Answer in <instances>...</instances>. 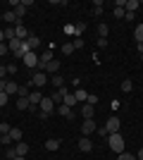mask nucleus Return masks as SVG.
<instances>
[{
  "label": "nucleus",
  "instance_id": "obj_37",
  "mask_svg": "<svg viewBox=\"0 0 143 160\" xmlns=\"http://www.w3.org/2000/svg\"><path fill=\"white\" fill-rule=\"evenodd\" d=\"M117 160H136V155H131V153L124 151V153H119V158H117Z\"/></svg>",
  "mask_w": 143,
  "mask_h": 160
},
{
  "label": "nucleus",
  "instance_id": "obj_24",
  "mask_svg": "<svg viewBox=\"0 0 143 160\" xmlns=\"http://www.w3.org/2000/svg\"><path fill=\"white\" fill-rule=\"evenodd\" d=\"M21 43H24V41H19V38H12V41H7V48H10V50L14 53V50H19V48H21Z\"/></svg>",
  "mask_w": 143,
  "mask_h": 160
},
{
  "label": "nucleus",
  "instance_id": "obj_28",
  "mask_svg": "<svg viewBox=\"0 0 143 160\" xmlns=\"http://www.w3.org/2000/svg\"><path fill=\"white\" fill-rule=\"evenodd\" d=\"M74 98H76V103H79V100H83V103H86V98H88V93H86L83 88H76V91H74Z\"/></svg>",
  "mask_w": 143,
  "mask_h": 160
},
{
  "label": "nucleus",
  "instance_id": "obj_5",
  "mask_svg": "<svg viewBox=\"0 0 143 160\" xmlns=\"http://www.w3.org/2000/svg\"><path fill=\"white\" fill-rule=\"evenodd\" d=\"M98 132V124L93 120H83L81 122V136H91V134Z\"/></svg>",
  "mask_w": 143,
  "mask_h": 160
},
{
  "label": "nucleus",
  "instance_id": "obj_2",
  "mask_svg": "<svg viewBox=\"0 0 143 160\" xmlns=\"http://www.w3.org/2000/svg\"><path fill=\"white\" fill-rule=\"evenodd\" d=\"M45 84H48V74L41 72V69L34 72V77H31V81H29V86H31V88H41V86H45Z\"/></svg>",
  "mask_w": 143,
  "mask_h": 160
},
{
  "label": "nucleus",
  "instance_id": "obj_13",
  "mask_svg": "<svg viewBox=\"0 0 143 160\" xmlns=\"http://www.w3.org/2000/svg\"><path fill=\"white\" fill-rule=\"evenodd\" d=\"M67 93H69V91H67V88H64V86H62V88H57V91H55V93L50 96V100H53V103H62V100H64V96H67Z\"/></svg>",
  "mask_w": 143,
  "mask_h": 160
},
{
  "label": "nucleus",
  "instance_id": "obj_43",
  "mask_svg": "<svg viewBox=\"0 0 143 160\" xmlns=\"http://www.w3.org/2000/svg\"><path fill=\"white\" fill-rule=\"evenodd\" d=\"M36 115H38V120H48V117H50V112H43V110H38Z\"/></svg>",
  "mask_w": 143,
  "mask_h": 160
},
{
  "label": "nucleus",
  "instance_id": "obj_44",
  "mask_svg": "<svg viewBox=\"0 0 143 160\" xmlns=\"http://www.w3.org/2000/svg\"><path fill=\"white\" fill-rule=\"evenodd\" d=\"M7 50H10V48H7V43H0V55H7Z\"/></svg>",
  "mask_w": 143,
  "mask_h": 160
},
{
  "label": "nucleus",
  "instance_id": "obj_38",
  "mask_svg": "<svg viewBox=\"0 0 143 160\" xmlns=\"http://www.w3.org/2000/svg\"><path fill=\"white\" fill-rule=\"evenodd\" d=\"M86 103H91V105H95V103H98V93H88V98H86Z\"/></svg>",
  "mask_w": 143,
  "mask_h": 160
},
{
  "label": "nucleus",
  "instance_id": "obj_9",
  "mask_svg": "<svg viewBox=\"0 0 143 160\" xmlns=\"http://www.w3.org/2000/svg\"><path fill=\"white\" fill-rule=\"evenodd\" d=\"M12 148H14V158H17V155L26 158V153H29V143H24V141H17Z\"/></svg>",
  "mask_w": 143,
  "mask_h": 160
},
{
  "label": "nucleus",
  "instance_id": "obj_23",
  "mask_svg": "<svg viewBox=\"0 0 143 160\" xmlns=\"http://www.w3.org/2000/svg\"><path fill=\"white\" fill-rule=\"evenodd\" d=\"M12 12H14V17H17V19H21V17H24V14H26V7H24V5H21V0H19V5H17V7H14V10H12Z\"/></svg>",
  "mask_w": 143,
  "mask_h": 160
},
{
  "label": "nucleus",
  "instance_id": "obj_48",
  "mask_svg": "<svg viewBox=\"0 0 143 160\" xmlns=\"http://www.w3.org/2000/svg\"><path fill=\"white\" fill-rule=\"evenodd\" d=\"M136 160H143V148H138V153H136Z\"/></svg>",
  "mask_w": 143,
  "mask_h": 160
},
{
  "label": "nucleus",
  "instance_id": "obj_6",
  "mask_svg": "<svg viewBox=\"0 0 143 160\" xmlns=\"http://www.w3.org/2000/svg\"><path fill=\"white\" fill-rule=\"evenodd\" d=\"M14 36H17V38H19V41H26L29 36H31V33L26 31V27H24L21 22H17V24H14Z\"/></svg>",
  "mask_w": 143,
  "mask_h": 160
},
{
  "label": "nucleus",
  "instance_id": "obj_3",
  "mask_svg": "<svg viewBox=\"0 0 143 160\" xmlns=\"http://www.w3.org/2000/svg\"><path fill=\"white\" fill-rule=\"evenodd\" d=\"M119 127H122V120H119L117 115L107 117V122H105V129H107V134H117V132H119Z\"/></svg>",
  "mask_w": 143,
  "mask_h": 160
},
{
  "label": "nucleus",
  "instance_id": "obj_29",
  "mask_svg": "<svg viewBox=\"0 0 143 160\" xmlns=\"http://www.w3.org/2000/svg\"><path fill=\"white\" fill-rule=\"evenodd\" d=\"M93 14H95V17H100V14H102V0H95V2H93Z\"/></svg>",
  "mask_w": 143,
  "mask_h": 160
},
{
  "label": "nucleus",
  "instance_id": "obj_41",
  "mask_svg": "<svg viewBox=\"0 0 143 160\" xmlns=\"http://www.w3.org/2000/svg\"><path fill=\"white\" fill-rule=\"evenodd\" d=\"M98 48L105 50V48H107V38H98Z\"/></svg>",
  "mask_w": 143,
  "mask_h": 160
},
{
  "label": "nucleus",
  "instance_id": "obj_36",
  "mask_svg": "<svg viewBox=\"0 0 143 160\" xmlns=\"http://www.w3.org/2000/svg\"><path fill=\"white\" fill-rule=\"evenodd\" d=\"M72 43H74V50H81V48L86 46V43H83V38H74Z\"/></svg>",
  "mask_w": 143,
  "mask_h": 160
},
{
  "label": "nucleus",
  "instance_id": "obj_18",
  "mask_svg": "<svg viewBox=\"0 0 143 160\" xmlns=\"http://www.w3.org/2000/svg\"><path fill=\"white\" fill-rule=\"evenodd\" d=\"M2 22H7V24H17V22H21V19H17V17H14L12 10H7V12H2Z\"/></svg>",
  "mask_w": 143,
  "mask_h": 160
},
{
  "label": "nucleus",
  "instance_id": "obj_16",
  "mask_svg": "<svg viewBox=\"0 0 143 160\" xmlns=\"http://www.w3.org/2000/svg\"><path fill=\"white\" fill-rule=\"evenodd\" d=\"M5 93H7V96H17V93H19V84H14V81H7Z\"/></svg>",
  "mask_w": 143,
  "mask_h": 160
},
{
  "label": "nucleus",
  "instance_id": "obj_39",
  "mask_svg": "<svg viewBox=\"0 0 143 160\" xmlns=\"http://www.w3.org/2000/svg\"><path fill=\"white\" fill-rule=\"evenodd\" d=\"M10 129H12V127H10L7 122H2V124H0V134H10Z\"/></svg>",
  "mask_w": 143,
  "mask_h": 160
},
{
  "label": "nucleus",
  "instance_id": "obj_42",
  "mask_svg": "<svg viewBox=\"0 0 143 160\" xmlns=\"http://www.w3.org/2000/svg\"><path fill=\"white\" fill-rule=\"evenodd\" d=\"M134 17H136V12H124V19L126 22H134Z\"/></svg>",
  "mask_w": 143,
  "mask_h": 160
},
{
  "label": "nucleus",
  "instance_id": "obj_47",
  "mask_svg": "<svg viewBox=\"0 0 143 160\" xmlns=\"http://www.w3.org/2000/svg\"><path fill=\"white\" fill-rule=\"evenodd\" d=\"M5 86H7V81H5V79H0V93L5 91Z\"/></svg>",
  "mask_w": 143,
  "mask_h": 160
},
{
  "label": "nucleus",
  "instance_id": "obj_22",
  "mask_svg": "<svg viewBox=\"0 0 143 160\" xmlns=\"http://www.w3.org/2000/svg\"><path fill=\"white\" fill-rule=\"evenodd\" d=\"M134 38H136V43H138V46L143 43V24H138V27L134 29Z\"/></svg>",
  "mask_w": 143,
  "mask_h": 160
},
{
  "label": "nucleus",
  "instance_id": "obj_12",
  "mask_svg": "<svg viewBox=\"0 0 143 160\" xmlns=\"http://www.w3.org/2000/svg\"><path fill=\"white\" fill-rule=\"evenodd\" d=\"M53 100H50V96H43V100H41V105H38V110H43V112H53Z\"/></svg>",
  "mask_w": 143,
  "mask_h": 160
},
{
  "label": "nucleus",
  "instance_id": "obj_17",
  "mask_svg": "<svg viewBox=\"0 0 143 160\" xmlns=\"http://www.w3.org/2000/svg\"><path fill=\"white\" fill-rule=\"evenodd\" d=\"M14 105H17V110H29V108H31V103H29V98L17 96V103H14Z\"/></svg>",
  "mask_w": 143,
  "mask_h": 160
},
{
  "label": "nucleus",
  "instance_id": "obj_8",
  "mask_svg": "<svg viewBox=\"0 0 143 160\" xmlns=\"http://www.w3.org/2000/svg\"><path fill=\"white\" fill-rule=\"evenodd\" d=\"M41 100H43V93H41V91H31V93H29V103H31V108H29V110H36V108L41 105Z\"/></svg>",
  "mask_w": 143,
  "mask_h": 160
},
{
  "label": "nucleus",
  "instance_id": "obj_35",
  "mask_svg": "<svg viewBox=\"0 0 143 160\" xmlns=\"http://www.w3.org/2000/svg\"><path fill=\"white\" fill-rule=\"evenodd\" d=\"M124 12H126L124 7H115V10H112V14H115L117 19H124Z\"/></svg>",
  "mask_w": 143,
  "mask_h": 160
},
{
  "label": "nucleus",
  "instance_id": "obj_27",
  "mask_svg": "<svg viewBox=\"0 0 143 160\" xmlns=\"http://www.w3.org/2000/svg\"><path fill=\"white\" fill-rule=\"evenodd\" d=\"M38 60H41L43 65H45V62H53L55 60V58H53V50H45L43 55H38Z\"/></svg>",
  "mask_w": 143,
  "mask_h": 160
},
{
  "label": "nucleus",
  "instance_id": "obj_15",
  "mask_svg": "<svg viewBox=\"0 0 143 160\" xmlns=\"http://www.w3.org/2000/svg\"><path fill=\"white\" fill-rule=\"evenodd\" d=\"M138 7H141V0H126V2H124V10H126V12H136Z\"/></svg>",
  "mask_w": 143,
  "mask_h": 160
},
{
  "label": "nucleus",
  "instance_id": "obj_32",
  "mask_svg": "<svg viewBox=\"0 0 143 160\" xmlns=\"http://www.w3.org/2000/svg\"><path fill=\"white\" fill-rule=\"evenodd\" d=\"M64 33H67V36H74V38H76V27H74V24H64Z\"/></svg>",
  "mask_w": 143,
  "mask_h": 160
},
{
  "label": "nucleus",
  "instance_id": "obj_40",
  "mask_svg": "<svg viewBox=\"0 0 143 160\" xmlns=\"http://www.w3.org/2000/svg\"><path fill=\"white\" fill-rule=\"evenodd\" d=\"M7 98H10V96H7L5 91H2V93H0V108H2V105H7Z\"/></svg>",
  "mask_w": 143,
  "mask_h": 160
},
{
  "label": "nucleus",
  "instance_id": "obj_30",
  "mask_svg": "<svg viewBox=\"0 0 143 160\" xmlns=\"http://www.w3.org/2000/svg\"><path fill=\"white\" fill-rule=\"evenodd\" d=\"M2 33H5V43H7V41H12V38H17V36H14V29H12V27L2 29Z\"/></svg>",
  "mask_w": 143,
  "mask_h": 160
},
{
  "label": "nucleus",
  "instance_id": "obj_7",
  "mask_svg": "<svg viewBox=\"0 0 143 160\" xmlns=\"http://www.w3.org/2000/svg\"><path fill=\"white\" fill-rule=\"evenodd\" d=\"M79 151H81V153H91V151H93L91 136H81V139H79Z\"/></svg>",
  "mask_w": 143,
  "mask_h": 160
},
{
  "label": "nucleus",
  "instance_id": "obj_25",
  "mask_svg": "<svg viewBox=\"0 0 143 160\" xmlns=\"http://www.w3.org/2000/svg\"><path fill=\"white\" fill-rule=\"evenodd\" d=\"M119 88H122L124 93H131V91H134V81H131V79H124V81H122V86H119Z\"/></svg>",
  "mask_w": 143,
  "mask_h": 160
},
{
  "label": "nucleus",
  "instance_id": "obj_11",
  "mask_svg": "<svg viewBox=\"0 0 143 160\" xmlns=\"http://www.w3.org/2000/svg\"><path fill=\"white\" fill-rule=\"evenodd\" d=\"M81 115H83V120H93L95 105H91V103H83V105H81Z\"/></svg>",
  "mask_w": 143,
  "mask_h": 160
},
{
  "label": "nucleus",
  "instance_id": "obj_46",
  "mask_svg": "<svg viewBox=\"0 0 143 160\" xmlns=\"http://www.w3.org/2000/svg\"><path fill=\"white\" fill-rule=\"evenodd\" d=\"M5 74H7V67L0 65V79H5Z\"/></svg>",
  "mask_w": 143,
  "mask_h": 160
},
{
  "label": "nucleus",
  "instance_id": "obj_26",
  "mask_svg": "<svg viewBox=\"0 0 143 160\" xmlns=\"http://www.w3.org/2000/svg\"><path fill=\"white\" fill-rule=\"evenodd\" d=\"M45 148H48V151H53V153H55V151L60 148V141H57V139H48V141H45Z\"/></svg>",
  "mask_w": 143,
  "mask_h": 160
},
{
  "label": "nucleus",
  "instance_id": "obj_20",
  "mask_svg": "<svg viewBox=\"0 0 143 160\" xmlns=\"http://www.w3.org/2000/svg\"><path fill=\"white\" fill-rule=\"evenodd\" d=\"M21 136H24V134H21L19 127H12V129H10V139H12L14 143H17V141H21Z\"/></svg>",
  "mask_w": 143,
  "mask_h": 160
},
{
  "label": "nucleus",
  "instance_id": "obj_45",
  "mask_svg": "<svg viewBox=\"0 0 143 160\" xmlns=\"http://www.w3.org/2000/svg\"><path fill=\"white\" fill-rule=\"evenodd\" d=\"M7 74H17V65H7Z\"/></svg>",
  "mask_w": 143,
  "mask_h": 160
},
{
  "label": "nucleus",
  "instance_id": "obj_4",
  "mask_svg": "<svg viewBox=\"0 0 143 160\" xmlns=\"http://www.w3.org/2000/svg\"><path fill=\"white\" fill-rule=\"evenodd\" d=\"M21 60H24V65L29 67V69H38V55H36V50H31V53H26L24 55V58H21Z\"/></svg>",
  "mask_w": 143,
  "mask_h": 160
},
{
  "label": "nucleus",
  "instance_id": "obj_10",
  "mask_svg": "<svg viewBox=\"0 0 143 160\" xmlns=\"http://www.w3.org/2000/svg\"><path fill=\"white\" fill-rule=\"evenodd\" d=\"M57 115H60V117L72 120V117H74V108H69V105H64V103H60V105H57Z\"/></svg>",
  "mask_w": 143,
  "mask_h": 160
},
{
  "label": "nucleus",
  "instance_id": "obj_21",
  "mask_svg": "<svg viewBox=\"0 0 143 160\" xmlns=\"http://www.w3.org/2000/svg\"><path fill=\"white\" fill-rule=\"evenodd\" d=\"M50 84H53L55 88H62V86H64V79H62V74H55V77H50Z\"/></svg>",
  "mask_w": 143,
  "mask_h": 160
},
{
  "label": "nucleus",
  "instance_id": "obj_34",
  "mask_svg": "<svg viewBox=\"0 0 143 160\" xmlns=\"http://www.w3.org/2000/svg\"><path fill=\"white\" fill-rule=\"evenodd\" d=\"M76 27V38H81V33L86 31V24H83V22H79V24H74Z\"/></svg>",
  "mask_w": 143,
  "mask_h": 160
},
{
  "label": "nucleus",
  "instance_id": "obj_33",
  "mask_svg": "<svg viewBox=\"0 0 143 160\" xmlns=\"http://www.w3.org/2000/svg\"><path fill=\"white\" fill-rule=\"evenodd\" d=\"M62 53H64V55H72V53H74V43H72V41L64 43V46H62Z\"/></svg>",
  "mask_w": 143,
  "mask_h": 160
},
{
  "label": "nucleus",
  "instance_id": "obj_19",
  "mask_svg": "<svg viewBox=\"0 0 143 160\" xmlns=\"http://www.w3.org/2000/svg\"><path fill=\"white\" fill-rule=\"evenodd\" d=\"M107 33H110V27L105 22H100V24H98V38H107Z\"/></svg>",
  "mask_w": 143,
  "mask_h": 160
},
{
  "label": "nucleus",
  "instance_id": "obj_1",
  "mask_svg": "<svg viewBox=\"0 0 143 160\" xmlns=\"http://www.w3.org/2000/svg\"><path fill=\"white\" fill-rule=\"evenodd\" d=\"M107 146H110V151H112V153H124V136L119 132L117 134H110V139H107Z\"/></svg>",
  "mask_w": 143,
  "mask_h": 160
},
{
  "label": "nucleus",
  "instance_id": "obj_14",
  "mask_svg": "<svg viewBox=\"0 0 143 160\" xmlns=\"http://www.w3.org/2000/svg\"><path fill=\"white\" fill-rule=\"evenodd\" d=\"M24 43H26V48H29V50H36V48L41 46V38H38V36H34V33H31V36H29V38L24 41Z\"/></svg>",
  "mask_w": 143,
  "mask_h": 160
},
{
  "label": "nucleus",
  "instance_id": "obj_50",
  "mask_svg": "<svg viewBox=\"0 0 143 160\" xmlns=\"http://www.w3.org/2000/svg\"><path fill=\"white\" fill-rule=\"evenodd\" d=\"M0 22H2V12H0Z\"/></svg>",
  "mask_w": 143,
  "mask_h": 160
},
{
  "label": "nucleus",
  "instance_id": "obj_31",
  "mask_svg": "<svg viewBox=\"0 0 143 160\" xmlns=\"http://www.w3.org/2000/svg\"><path fill=\"white\" fill-rule=\"evenodd\" d=\"M64 105H69V108H74V103H76V98H74V93H67L64 96V100H62Z\"/></svg>",
  "mask_w": 143,
  "mask_h": 160
},
{
  "label": "nucleus",
  "instance_id": "obj_49",
  "mask_svg": "<svg viewBox=\"0 0 143 160\" xmlns=\"http://www.w3.org/2000/svg\"><path fill=\"white\" fill-rule=\"evenodd\" d=\"M14 160H26V158H21V155H17V158H14Z\"/></svg>",
  "mask_w": 143,
  "mask_h": 160
}]
</instances>
